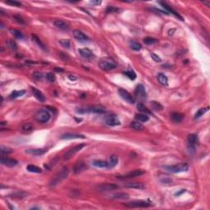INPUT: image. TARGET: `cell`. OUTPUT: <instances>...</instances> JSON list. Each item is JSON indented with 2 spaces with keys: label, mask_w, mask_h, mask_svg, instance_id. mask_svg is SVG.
<instances>
[{
  "label": "cell",
  "mask_w": 210,
  "mask_h": 210,
  "mask_svg": "<svg viewBox=\"0 0 210 210\" xmlns=\"http://www.w3.org/2000/svg\"><path fill=\"white\" fill-rule=\"evenodd\" d=\"M69 174V169L65 167L63 169H61V171L58 172L55 176L53 177V179L50 181V186H55L59 185V183H61L62 181L65 180Z\"/></svg>",
  "instance_id": "1"
},
{
  "label": "cell",
  "mask_w": 210,
  "mask_h": 210,
  "mask_svg": "<svg viewBox=\"0 0 210 210\" xmlns=\"http://www.w3.org/2000/svg\"><path fill=\"white\" fill-rule=\"evenodd\" d=\"M76 111L80 114H85V113H97L101 114L105 112V108L101 106H90L87 107H79L76 108Z\"/></svg>",
  "instance_id": "2"
},
{
  "label": "cell",
  "mask_w": 210,
  "mask_h": 210,
  "mask_svg": "<svg viewBox=\"0 0 210 210\" xmlns=\"http://www.w3.org/2000/svg\"><path fill=\"white\" fill-rule=\"evenodd\" d=\"M98 67L103 71H111L117 67V63L112 59H102L98 62Z\"/></svg>",
  "instance_id": "3"
},
{
  "label": "cell",
  "mask_w": 210,
  "mask_h": 210,
  "mask_svg": "<svg viewBox=\"0 0 210 210\" xmlns=\"http://www.w3.org/2000/svg\"><path fill=\"white\" fill-rule=\"evenodd\" d=\"M163 167L166 169L167 171L172 172V173H179V172L188 171L189 165L187 163H179V164H175V165L165 166Z\"/></svg>",
  "instance_id": "4"
},
{
  "label": "cell",
  "mask_w": 210,
  "mask_h": 210,
  "mask_svg": "<svg viewBox=\"0 0 210 210\" xmlns=\"http://www.w3.org/2000/svg\"><path fill=\"white\" fill-rule=\"evenodd\" d=\"M50 113L47 109H40L35 114V120L39 123H46L50 119Z\"/></svg>",
  "instance_id": "5"
},
{
  "label": "cell",
  "mask_w": 210,
  "mask_h": 210,
  "mask_svg": "<svg viewBox=\"0 0 210 210\" xmlns=\"http://www.w3.org/2000/svg\"><path fill=\"white\" fill-rule=\"evenodd\" d=\"M124 205L128 208H147L150 206V204L145 200H133L124 204Z\"/></svg>",
  "instance_id": "6"
},
{
  "label": "cell",
  "mask_w": 210,
  "mask_h": 210,
  "mask_svg": "<svg viewBox=\"0 0 210 210\" xmlns=\"http://www.w3.org/2000/svg\"><path fill=\"white\" fill-rule=\"evenodd\" d=\"M119 187L114 183H103L97 186V191L98 192H107V191H114Z\"/></svg>",
  "instance_id": "7"
},
{
  "label": "cell",
  "mask_w": 210,
  "mask_h": 210,
  "mask_svg": "<svg viewBox=\"0 0 210 210\" xmlns=\"http://www.w3.org/2000/svg\"><path fill=\"white\" fill-rule=\"evenodd\" d=\"M85 146V144H79L77 145L74 146L72 149H71L70 150H68V151L65 153V154H64L63 156L64 159H66V160L69 159L70 158H72V157L75 154H76V153L78 151H80L81 149H83Z\"/></svg>",
  "instance_id": "8"
},
{
  "label": "cell",
  "mask_w": 210,
  "mask_h": 210,
  "mask_svg": "<svg viewBox=\"0 0 210 210\" xmlns=\"http://www.w3.org/2000/svg\"><path fill=\"white\" fill-rule=\"evenodd\" d=\"M198 144V136L196 134H191L188 136V148L191 151L196 150V145Z\"/></svg>",
  "instance_id": "9"
},
{
  "label": "cell",
  "mask_w": 210,
  "mask_h": 210,
  "mask_svg": "<svg viewBox=\"0 0 210 210\" xmlns=\"http://www.w3.org/2000/svg\"><path fill=\"white\" fill-rule=\"evenodd\" d=\"M136 96L137 98L139 99H145L146 98V90H145V87L142 85V84H139L137 85L136 90Z\"/></svg>",
  "instance_id": "10"
},
{
  "label": "cell",
  "mask_w": 210,
  "mask_h": 210,
  "mask_svg": "<svg viewBox=\"0 0 210 210\" xmlns=\"http://www.w3.org/2000/svg\"><path fill=\"white\" fill-rule=\"evenodd\" d=\"M145 173V170H142V169H137V170H134V171H130L127 174L123 175V176H119L118 178L120 179H127V178H132V177H136V176H140L144 175Z\"/></svg>",
  "instance_id": "11"
},
{
  "label": "cell",
  "mask_w": 210,
  "mask_h": 210,
  "mask_svg": "<svg viewBox=\"0 0 210 210\" xmlns=\"http://www.w3.org/2000/svg\"><path fill=\"white\" fill-rule=\"evenodd\" d=\"M105 122L107 126H110V127H116V126L121 125V122L119 121V119L117 118L115 114H111L108 117H106Z\"/></svg>",
  "instance_id": "12"
},
{
  "label": "cell",
  "mask_w": 210,
  "mask_h": 210,
  "mask_svg": "<svg viewBox=\"0 0 210 210\" xmlns=\"http://www.w3.org/2000/svg\"><path fill=\"white\" fill-rule=\"evenodd\" d=\"M118 93L119 94L121 95L122 97L125 101H127V103H135V99L133 98V97L132 96V94L127 92V90H125L124 89H119L118 90Z\"/></svg>",
  "instance_id": "13"
},
{
  "label": "cell",
  "mask_w": 210,
  "mask_h": 210,
  "mask_svg": "<svg viewBox=\"0 0 210 210\" xmlns=\"http://www.w3.org/2000/svg\"><path fill=\"white\" fill-rule=\"evenodd\" d=\"M87 168L86 163L83 161L77 162L73 167V172L75 174H79L82 171H85V169Z\"/></svg>",
  "instance_id": "14"
},
{
  "label": "cell",
  "mask_w": 210,
  "mask_h": 210,
  "mask_svg": "<svg viewBox=\"0 0 210 210\" xmlns=\"http://www.w3.org/2000/svg\"><path fill=\"white\" fill-rule=\"evenodd\" d=\"M1 163L3 165L9 167H12L17 166L18 164V162L16 159L13 158H5V157H1Z\"/></svg>",
  "instance_id": "15"
},
{
  "label": "cell",
  "mask_w": 210,
  "mask_h": 210,
  "mask_svg": "<svg viewBox=\"0 0 210 210\" xmlns=\"http://www.w3.org/2000/svg\"><path fill=\"white\" fill-rule=\"evenodd\" d=\"M73 36L76 39L81 41V42H85V41H88L89 38L86 34H85L81 30H73Z\"/></svg>",
  "instance_id": "16"
},
{
  "label": "cell",
  "mask_w": 210,
  "mask_h": 210,
  "mask_svg": "<svg viewBox=\"0 0 210 210\" xmlns=\"http://www.w3.org/2000/svg\"><path fill=\"white\" fill-rule=\"evenodd\" d=\"M159 4L161 5L163 8H165V9L167 10V12H170V13H171V14H173L174 16H175V17H176L177 18H179V19L181 20V21H183V18L181 17V16L178 14V13L176 12L175 10L172 9L171 7L167 4V3H165V2H159Z\"/></svg>",
  "instance_id": "17"
},
{
  "label": "cell",
  "mask_w": 210,
  "mask_h": 210,
  "mask_svg": "<svg viewBox=\"0 0 210 210\" xmlns=\"http://www.w3.org/2000/svg\"><path fill=\"white\" fill-rule=\"evenodd\" d=\"M32 90V93L34 94V96L35 97V98L37 99V100H39V102H42V103H44V101H45V97H44V95L43 94V93L38 90V89L36 88H31Z\"/></svg>",
  "instance_id": "18"
},
{
  "label": "cell",
  "mask_w": 210,
  "mask_h": 210,
  "mask_svg": "<svg viewBox=\"0 0 210 210\" xmlns=\"http://www.w3.org/2000/svg\"><path fill=\"white\" fill-rule=\"evenodd\" d=\"M78 53L81 54V57L85 59H90L93 56V52L89 49L88 48H83V49H79Z\"/></svg>",
  "instance_id": "19"
},
{
  "label": "cell",
  "mask_w": 210,
  "mask_h": 210,
  "mask_svg": "<svg viewBox=\"0 0 210 210\" xmlns=\"http://www.w3.org/2000/svg\"><path fill=\"white\" fill-rule=\"evenodd\" d=\"M85 136L80 134H74V133H66L62 136V139L63 140H72V139H85Z\"/></svg>",
  "instance_id": "20"
},
{
  "label": "cell",
  "mask_w": 210,
  "mask_h": 210,
  "mask_svg": "<svg viewBox=\"0 0 210 210\" xmlns=\"http://www.w3.org/2000/svg\"><path fill=\"white\" fill-rule=\"evenodd\" d=\"M125 186L127 187V188L137 189V190H144L145 188V186L143 183H140V182H130V183H127L125 185Z\"/></svg>",
  "instance_id": "21"
},
{
  "label": "cell",
  "mask_w": 210,
  "mask_h": 210,
  "mask_svg": "<svg viewBox=\"0 0 210 210\" xmlns=\"http://www.w3.org/2000/svg\"><path fill=\"white\" fill-rule=\"evenodd\" d=\"M54 25L57 27V28H59L60 30H66L68 29V25L67 22H65L63 20H60V19H58V20H55L54 22Z\"/></svg>",
  "instance_id": "22"
},
{
  "label": "cell",
  "mask_w": 210,
  "mask_h": 210,
  "mask_svg": "<svg viewBox=\"0 0 210 210\" xmlns=\"http://www.w3.org/2000/svg\"><path fill=\"white\" fill-rule=\"evenodd\" d=\"M171 119L174 122L179 123V122H181L183 121V119H184V115L181 114V113H179V112H174L171 114Z\"/></svg>",
  "instance_id": "23"
},
{
  "label": "cell",
  "mask_w": 210,
  "mask_h": 210,
  "mask_svg": "<svg viewBox=\"0 0 210 210\" xmlns=\"http://www.w3.org/2000/svg\"><path fill=\"white\" fill-rule=\"evenodd\" d=\"M111 198L112 200H127L129 198V195L124 192H119L112 195Z\"/></svg>",
  "instance_id": "24"
},
{
  "label": "cell",
  "mask_w": 210,
  "mask_h": 210,
  "mask_svg": "<svg viewBox=\"0 0 210 210\" xmlns=\"http://www.w3.org/2000/svg\"><path fill=\"white\" fill-rule=\"evenodd\" d=\"M157 79L158 81V82L161 84L162 85L167 86L168 85V79L166 75L163 73H158L157 76Z\"/></svg>",
  "instance_id": "25"
},
{
  "label": "cell",
  "mask_w": 210,
  "mask_h": 210,
  "mask_svg": "<svg viewBox=\"0 0 210 210\" xmlns=\"http://www.w3.org/2000/svg\"><path fill=\"white\" fill-rule=\"evenodd\" d=\"M25 152L28 153V154H33V155L39 156V155L44 154L47 152V150L44 149H28V150H26Z\"/></svg>",
  "instance_id": "26"
},
{
  "label": "cell",
  "mask_w": 210,
  "mask_h": 210,
  "mask_svg": "<svg viewBox=\"0 0 210 210\" xmlns=\"http://www.w3.org/2000/svg\"><path fill=\"white\" fill-rule=\"evenodd\" d=\"M92 165L96 167H99V168H104V167H107L108 163H107V162L103 161V160H93Z\"/></svg>",
  "instance_id": "27"
},
{
  "label": "cell",
  "mask_w": 210,
  "mask_h": 210,
  "mask_svg": "<svg viewBox=\"0 0 210 210\" xmlns=\"http://www.w3.org/2000/svg\"><path fill=\"white\" fill-rule=\"evenodd\" d=\"M136 119L138 122H146L149 121V117L148 115H146L145 113H143V112H140V113H137L136 114Z\"/></svg>",
  "instance_id": "28"
},
{
  "label": "cell",
  "mask_w": 210,
  "mask_h": 210,
  "mask_svg": "<svg viewBox=\"0 0 210 210\" xmlns=\"http://www.w3.org/2000/svg\"><path fill=\"white\" fill-rule=\"evenodd\" d=\"M117 162H118V158L116 155H112L109 158V161L107 162V163H108L107 167L108 168H113L114 167L117 166Z\"/></svg>",
  "instance_id": "29"
},
{
  "label": "cell",
  "mask_w": 210,
  "mask_h": 210,
  "mask_svg": "<svg viewBox=\"0 0 210 210\" xmlns=\"http://www.w3.org/2000/svg\"><path fill=\"white\" fill-rule=\"evenodd\" d=\"M26 169L30 172H34V173H41V171H42V169L40 167L35 166V165H33V164L28 165V166L26 167Z\"/></svg>",
  "instance_id": "30"
},
{
  "label": "cell",
  "mask_w": 210,
  "mask_h": 210,
  "mask_svg": "<svg viewBox=\"0 0 210 210\" xmlns=\"http://www.w3.org/2000/svg\"><path fill=\"white\" fill-rule=\"evenodd\" d=\"M32 39L34 40V42L36 43V44L39 45V48H41V49H43V50H47V48H46V46L44 45V44L39 39V37L38 36H36L35 34H32Z\"/></svg>",
  "instance_id": "31"
},
{
  "label": "cell",
  "mask_w": 210,
  "mask_h": 210,
  "mask_svg": "<svg viewBox=\"0 0 210 210\" xmlns=\"http://www.w3.org/2000/svg\"><path fill=\"white\" fill-rule=\"evenodd\" d=\"M25 90H14L12 91L11 94L9 95V98H12V99H14V98H17V97H20V96H22L23 94H25Z\"/></svg>",
  "instance_id": "32"
},
{
  "label": "cell",
  "mask_w": 210,
  "mask_h": 210,
  "mask_svg": "<svg viewBox=\"0 0 210 210\" xmlns=\"http://www.w3.org/2000/svg\"><path fill=\"white\" fill-rule=\"evenodd\" d=\"M137 109L140 111V112H142L143 113H148V114H151V112H150V110L146 107L143 103H138V105H137Z\"/></svg>",
  "instance_id": "33"
},
{
  "label": "cell",
  "mask_w": 210,
  "mask_h": 210,
  "mask_svg": "<svg viewBox=\"0 0 210 210\" xmlns=\"http://www.w3.org/2000/svg\"><path fill=\"white\" fill-rule=\"evenodd\" d=\"M131 127H132L133 129L136 130V131H142V130H144V128H145L141 123L139 122H132V123H131Z\"/></svg>",
  "instance_id": "34"
},
{
  "label": "cell",
  "mask_w": 210,
  "mask_h": 210,
  "mask_svg": "<svg viewBox=\"0 0 210 210\" xmlns=\"http://www.w3.org/2000/svg\"><path fill=\"white\" fill-rule=\"evenodd\" d=\"M130 46H131V48H132L133 50H135V51H139V50H140L141 49V44H139L138 42L136 41H131L130 42Z\"/></svg>",
  "instance_id": "35"
},
{
  "label": "cell",
  "mask_w": 210,
  "mask_h": 210,
  "mask_svg": "<svg viewBox=\"0 0 210 210\" xmlns=\"http://www.w3.org/2000/svg\"><path fill=\"white\" fill-rule=\"evenodd\" d=\"M10 32L13 34V36H15V37L17 38V39H22V38L24 37L23 34H22V33H21L20 30H18L10 29Z\"/></svg>",
  "instance_id": "36"
},
{
  "label": "cell",
  "mask_w": 210,
  "mask_h": 210,
  "mask_svg": "<svg viewBox=\"0 0 210 210\" xmlns=\"http://www.w3.org/2000/svg\"><path fill=\"white\" fill-rule=\"evenodd\" d=\"M59 43L61 44V45L63 47L66 48V49H70L71 48V41H70V39H62L59 41Z\"/></svg>",
  "instance_id": "37"
},
{
  "label": "cell",
  "mask_w": 210,
  "mask_h": 210,
  "mask_svg": "<svg viewBox=\"0 0 210 210\" xmlns=\"http://www.w3.org/2000/svg\"><path fill=\"white\" fill-rule=\"evenodd\" d=\"M208 110H209V107H203V108H200V110H198V112H196V114L195 115V118H196V119L200 118V117H202V116H203Z\"/></svg>",
  "instance_id": "38"
},
{
  "label": "cell",
  "mask_w": 210,
  "mask_h": 210,
  "mask_svg": "<svg viewBox=\"0 0 210 210\" xmlns=\"http://www.w3.org/2000/svg\"><path fill=\"white\" fill-rule=\"evenodd\" d=\"M124 74L132 81H134L135 79L136 78V74L134 72V71H131V70L130 71H126V72H124Z\"/></svg>",
  "instance_id": "39"
},
{
  "label": "cell",
  "mask_w": 210,
  "mask_h": 210,
  "mask_svg": "<svg viewBox=\"0 0 210 210\" xmlns=\"http://www.w3.org/2000/svg\"><path fill=\"white\" fill-rule=\"evenodd\" d=\"M151 105L152 107H154L155 110H158V111H161V110H162V108H163L161 103H158V102H156V101H152Z\"/></svg>",
  "instance_id": "40"
},
{
  "label": "cell",
  "mask_w": 210,
  "mask_h": 210,
  "mask_svg": "<svg viewBox=\"0 0 210 210\" xmlns=\"http://www.w3.org/2000/svg\"><path fill=\"white\" fill-rule=\"evenodd\" d=\"M157 41H158V39H154V38H151V37H146V38L144 39V43L145 44H148V45L155 44Z\"/></svg>",
  "instance_id": "41"
},
{
  "label": "cell",
  "mask_w": 210,
  "mask_h": 210,
  "mask_svg": "<svg viewBox=\"0 0 210 210\" xmlns=\"http://www.w3.org/2000/svg\"><path fill=\"white\" fill-rule=\"evenodd\" d=\"M7 44L8 45V47H9L10 49H13V50H16V49H17V46L16 42L13 41L12 39H8V40L7 41Z\"/></svg>",
  "instance_id": "42"
},
{
  "label": "cell",
  "mask_w": 210,
  "mask_h": 210,
  "mask_svg": "<svg viewBox=\"0 0 210 210\" xmlns=\"http://www.w3.org/2000/svg\"><path fill=\"white\" fill-rule=\"evenodd\" d=\"M6 3L11 5V6H14V7H21V3L20 2L15 1V0H8L6 2Z\"/></svg>",
  "instance_id": "43"
},
{
  "label": "cell",
  "mask_w": 210,
  "mask_h": 210,
  "mask_svg": "<svg viewBox=\"0 0 210 210\" xmlns=\"http://www.w3.org/2000/svg\"><path fill=\"white\" fill-rule=\"evenodd\" d=\"M12 152V149H11L9 148H7V147L4 146H1V154L2 155L3 154H10Z\"/></svg>",
  "instance_id": "44"
},
{
  "label": "cell",
  "mask_w": 210,
  "mask_h": 210,
  "mask_svg": "<svg viewBox=\"0 0 210 210\" xmlns=\"http://www.w3.org/2000/svg\"><path fill=\"white\" fill-rule=\"evenodd\" d=\"M46 78H47V80L49 81V82H54V81H55L56 77H55V75L53 72H49L46 75Z\"/></svg>",
  "instance_id": "45"
},
{
  "label": "cell",
  "mask_w": 210,
  "mask_h": 210,
  "mask_svg": "<svg viewBox=\"0 0 210 210\" xmlns=\"http://www.w3.org/2000/svg\"><path fill=\"white\" fill-rule=\"evenodd\" d=\"M22 130L25 132H30L32 130V125L30 123H25L22 127Z\"/></svg>",
  "instance_id": "46"
},
{
  "label": "cell",
  "mask_w": 210,
  "mask_h": 210,
  "mask_svg": "<svg viewBox=\"0 0 210 210\" xmlns=\"http://www.w3.org/2000/svg\"><path fill=\"white\" fill-rule=\"evenodd\" d=\"M33 77L34 79H36V80H39V79H41L43 77V74L40 72H34V73H33Z\"/></svg>",
  "instance_id": "47"
},
{
  "label": "cell",
  "mask_w": 210,
  "mask_h": 210,
  "mask_svg": "<svg viewBox=\"0 0 210 210\" xmlns=\"http://www.w3.org/2000/svg\"><path fill=\"white\" fill-rule=\"evenodd\" d=\"M27 194L26 193H25V192H17V193H15V194H13L12 195V196H14L15 198L16 197H17V198H24L25 196H26Z\"/></svg>",
  "instance_id": "48"
},
{
  "label": "cell",
  "mask_w": 210,
  "mask_h": 210,
  "mask_svg": "<svg viewBox=\"0 0 210 210\" xmlns=\"http://www.w3.org/2000/svg\"><path fill=\"white\" fill-rule=\"evenodd\" d=\"M151 57H152V59H154V61H155V62H157V63H160V62L162 61V59L155 54H151Z\"/></svg>",
  "instance_id": "49"
},
{
  "label": "cell",
  "mask_w": 210,
  "mask_h": 210,
  "mask_svg": "<svg viewBox=\"0 0 210 210\" xmlns=\"http://www.w3.org/2000/svg\"><path fill=\"white\" fill-rule=\"evenodd\" d=\"M117 11H119V9H117L115 7H107V12H109V13H111V12H116Z\"/></svg>",
  "instance_id": "50"
},
{
  "label": "cell",
  "mask_w": 210,
  "mask_h": 210,
  "mask_svg": "<svg viewBox=\"0 0 210 210\" xmlns=\"http://www.w3.org/2000/svg\"><path fill=\"white\" fill-rule=\"evenodd\" d=\"M15 20L18 22V23H21V24H22V23H24V21L23 19L20 17V16H15L14 17Z\"/></svg>",
  "instance_id": "51"
},
{
  "label": "cell",
  "mask_w": 210,
  "mask_h": 210,
  "mask_svg": "<svg viewBox=\"0 0 210 210\" xmlns=\"http://www.w3.org/2000/svg\"><path fill=\"white\" fill-rule=\"evenodd\" d=\"M101 1H94V0H92V1H90V3L93 5H99L101 4Z\"/></svg>",
  "instance_id": "52"
},
{
  "label": "cell",
  "mask_w": 210,
  "mask_h": 210,
  "mask_svg": "<svg viewBox=\"0 0 210 210\" xmlns=\"http://www.w3.org/2000/svg\"><path fill=\"white\" fill-rule=\"evenodd\" d=\"M185 192H186V190H181V191H179L178 193H176V194H175V196H181V194H183V193H185Z\"/></svg>",
  "instance_id": "53"
},
{
  "label": "cell",
  "mask_w": 210,
  "mask_h": 210,
  "mask_svg": "<svg viewBox=\"0 0 210 210\" xmlns=\"http://www.w3.org/2000/svg\"><path fill=\"white\" fill-rule=\"evenodd\" d=\"M68 78L70 79L71 81H76V77H75L74 76H72V75L68 76Z\"/></svg>",
  "instance_id": "54"
},
{
  "label": "cell",
  "mask_w": 210,
  "mask_h": 210,
  "mask_svg": "<svg viewBox=\"0 0 210 210\" xmlns=\"http://www.w3.org/2000/svg\"><path fill=\"white\" fill-rule=\"evenodd\" d=\"M161 181L162 182V183H167V181H168V182H171V180H170V179H167V178H165L164 180H161Z\"/></svg>",
  "instance_id": "55"
},
{
  "label": "cell",
  "mask_w": 210,
  "mask_h": 210,
  "mask_svg": "<svg viewBox=\"0 0 210 210\" xmlns=\"http://www.w3.org/2000/svg\"><path fill=\"white\" fill-rule=\"evenodd\" d=\"M55 70H56V71H59V72H63V69H61V68H56V69H55Z\"/></svg>",
  "instance_id": "56"
}]
</instances>
